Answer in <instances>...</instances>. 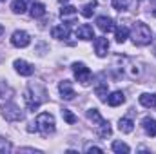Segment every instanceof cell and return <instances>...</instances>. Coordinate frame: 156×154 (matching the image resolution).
<instances>
[{"instance_id":"obj_10","label":"cell","mask_w":156,"mask_h":154,"mask_svg":"<svg viewBox=\"0 0 156 154\" xmlns=\"http://www.w3.org/2000/svg\"><path fill=\"white\" fill-rule=\"evenodd\" d=\"M107 51H109V40L105 38V37H98V38H94V53H96L100 58L105 56Z\"/></svg>"},{"instance_id":"obj_7","label":"cell","mask_w":156,"mask_h":154,"mask_svg":"<svg viewBox=\"0 0 156 154\" xmlns=\"http://www.w3.org/2000/svg\"><path fill=\"white\" fill-rule=\"evenodd\" d=\"M29 42H31V38H29V35L26 33V31H15L13 35H11V44L15 45V47H27L29 45Z\"/></svg>"},{"instance_id":"obj_14","label":"cell","mask_w":156,"mask_h":154,"mask_svg":"<svg viewBox=\"0 0 156 154\" xmlns=\"http://www.w3.org/2000/svg\"><path fill=\"white\" fill-rule=\"evenodd\" d=\"M69 26H64V24H60V26H55L53 29H51V37L56 40H66L69 38Z\"/></svg>"},{"instance_id":"obj_22","label":"cell","mask_w":156,"mask_h":154,"mask_svg":"<svg viewBox=\"0 0 156 154\" xmlns=\"http://www.w3.org/2000/svg\"><path fill=\"white\" fill-rule=\"evenodd\" d=\"M11 11H13L15 15H22V13H26V0H13V4H11Z\"/></svg>"},{"instance_id":"obj_9","label":"cell","mask_w":156,"mask_h":154,"mask_svg":"<svg viewBox=\"0 0 156 154\" xmlns=\"http://www.w3.org/2000/svg\"><path fill=\"white\" fill-rule=\"evenodd\" d=\"M15 71L18 73V75H22V76H31L33 73H35V67L31 65V64H27L26 60H15Z\"/></svg>"},{"instance_id":"obj_17","label":"cell","mask_w":156,"mask_h":154,"mask_svg":"<svg viewBox=\"0 0 156 154\" xmlns=\"http://www.w3.org/2000/svg\"><path fill=\"white\" fill-rule=\"evenodd\" d=\"M111 107H118V105H122L123 102H125V94L122 93V91H115L113 94H109L107 96V100H105Z\"/></svg>"},{"instance_id":"obj_4","label":"cell","mask_w":156,"mask_h":154,"mask_svg":"<svg viewBox=\"0 0 156 154\" xmlns=\"http://www.w3.org/2000/svg\"><path fill=\"white\" fill-rule=\"evenodd\" d=\"M118 64H120V69H122L129 78H138L140 69H138V65H136L134 60H131V58H127V56H118Z\"/></svg>"},{"instance_id":"obj_20","label":"cell","mask_w":156,"mask_h":154,"mask_svg":"<svg viewBox=\"0 0 156 154\" xmlns=\"http://www.w3.org/2000/svg\"><path fill=\"white\" fill-rule=\"evenodd\" d=\"M118 129H120L122 132L129 134V132H133V129H134V123H133V120H129V118H122V120L118 121Z\"/></svg>"},{"instance_id":"obj_29","label":"cell","mask_w":156,"mask_h":154,"mask_svg":"<svg viewBox=\"0 0 156 154\" xmlns=\"http://www.w3.org/2000/svg\"><path fill=\"white\" fill-rule=\"evenodd\" d=\"M87 152H104L100 147H87Z\"/></svg>"},{"instance_id":"obj_31","label":"cell","mask_w":156,"mask_h":154,"mask_svg":"<svg viewBox=\"0 0 156 154\" xmlns=\"http://www.w3.org/2000/svg\"><path fill=\"white\" fill-rule=\"evenodd\" d=\"M58 2H60V4H66V2H69V0H58Z\"/></svg>"},{"instance_id":"obj_1","label":"cell","mask_w":156,"mask_h":154,"mask_svg":"<svg viewBox=\"0 0 156 154\" xmlns=\"http://www.w3.org/2000/svg\"><path fill=\"white\" fill-rule=\"evenodd\" d=\"M33 125H35V127H29V129H27L29 132L38 131L42 136H49V134L55 132V118H53L51 113H40V114L37 116V120H35Z\"/></svg>"},{"instance_id":"obj_21","label":"cell","mask_w":156,"mask_h":154,"mask_svg":"<svg viewBox=\"0 0 156 154\" xmlns=\"http://www.w3.org/2000/svg\"><path fill=\"white\" fill-rule=\"evenodd\" d=\"M94 93H96V96H98L102 102H105V100H107V98H105V96H107V82L100 80V83L94 87Z\"/></svg>"},{"instance_id":"obj_33","label":"cell","mask_w":156,"mask_h":154,"mask_svg":"<svg viewBox=\"0 0 156 154\" xmlns=\"http://www.w3.org/2000/svg\"><path fill=\"white\" fill-rule=\"evenodd\" d=\"M154 56H156V53H154Z\"/></svg>"},{"instance_id":"obj_5","label":"cell","mask_w":156,"mask_h":154,"mask_svg":"<svg viewBox=\"0 0 156 154\" xmlns=\"http://www.w3.org/2000/svg\"><path fill=\"white\" fill-rule=\"evenodd\" d=\"M73 73H75V78H76L82 85H87L91 82V78H93L91 69L85 67V64H82V62H75L73 64Z\"/></svg>"},{"instance_id":"obj_16","label":"cell","mask_w":156,"mask_h":154,"mask_svg":"<svg viewBox=\"0 0 156 154\" xmlns=\"http://www.w3.org/2000/svg\"><path fill=\"white\" fill-rule=\"evenodd\" d=\"M142 125H144V131L147 136H156V120L151 116H145L142 120Z\"/></svg>"},{"instance_id":"obj_28","label":"cell","mask_w":156,"mask_h":154,"mask_svg":"<svg viewBox=\"0 0 156 154\" xmlns=\"http://www.w3.org/2000/svg\"><path fill=\"white\" fill-rule=\"evenodd\" d=\"M11 149V145L5 142V140H0V152H5V151H9Z\"/></svg>"},{"instance_id":"obj_2","label":"cell","mask_w":156,"mask_h":154,"mask_svg":"<svg viewBox=\"0 0 156 154\" xmlns=\"http://www.w3.org/2000/svg\"><path fill=\"white\" fill-rule=\"evenodd\" d=\"M133 42L134 45H149L151 40H153V33H151V27L144 22H136L133 26Z\"/></svg>"},{"instance_id":"obj_19","label":"cell","mask_w":156,"mask_h":154,"mask_svg":"<svg viewBox=\"0 0 156 154\" xmlns=\"http://www.w3.org/2000/svg\"><path fill=\"white\" fill-rule=\"evenodd\" d=\"M140 103H142L144 107H147V109L156 107V94H149V93L140 94Z\"/></svg>"},{"instance_id":"obj_32","label":"cell","mask_w":156,"mask_h":154,"mask_svg":"<svg viewBox=\"0 0 156 154\" xmlns=\"http://www.w3.org/2000/svg\"><path fill=\"white\" fill-rule=\"evenodd\" d=\"M153 16H156V9H154V11H153Z\"/></svg>"},{"instance_id":"obj_26","label":"cell","mask_w":156,"mask_h":154,"mask_svg":"<svg viewBox=\"0 0 156 154\" xmlns=\"http://www.w3.org/2000/svg\"><path fill=\"white\" fill-rule=\"evenodd\" d=\"M113 7L116 11H125L129 7V0H113Z\"/></svg>"},{"instance_id":"obj_13","label":"cell","mask_w":156,"mask_h":154,"mask_svg":"<svg viewBox=\"0 0 156 154\" xmlns=\"http://www.w3.org/2000/svg\"><path fill=\"white\" fill-rule=\"evenodd\" d=\"M11 96H13V89H11L5 82L0 80V105L4 107L5 103H9V102H11Z\"/></svg>"},{"instance_id":"obj_25","label":"cell","mask_w":156,"mask_h":154,"mask_svg":"<svg viewBox=\"0 0 156 154\" xmlns=\"http://www.w3.org/2000/svg\"><path fill=\"white\" fill-rule=\"evenodd\" d=\"M113 151L115 152H118V154H127V152H131V149H129V145L127 143H123V142H115L113 143Z\"/></svg>"},{"instance_id":"obj_8","label":"cell","mask_w":156,"mask_h":154,"mask_svg":"<svg viewBox=\"0 0 156 154\" xmlns=\"http://www.w3.org/2000/svg\"><path fill=\"white\" fill-rule=\"evenodd\" d=\"M58 91H60V94H62L64 100H73V98L76 96V93H75V89H73V83H71L69 80H62V82L58 83Z\"/></svg>"},{"instance_id":"obj_23","label":"cell","mask_w":156,"mask_h":154,"mask_svg":"<svg viewBox=\"0 0 156 154\" xmlns=\"http://www.w3.org/2000/svg\"><path fill=\"white\" fill-rule=\"evenodd\" d=\"M127 37H129V27L127 26H122V27L116 29V42L118 44H123L127 40Z\"/></svg>"},{"instance_id":"obj_24","label":"cell","mask_w":156,"mask_h":154,"mask_svg":"<svg viewBox=\"0 0 156 154\" xmlns=\"http://www.w3.org/2000/svg\"><path fill=\"white\" fill-rule=\"evenodd\" d=\"M94 7H96V2H94V0H93V2H89V4H85V5L82 7V16L91 18V16H93V13H94Z\"/></svg>"},{"instance_id":"obj_12","label":"cell","mask_w":156,"mask_h":154,"mask_svg":"<svg viewBox=\"0 0 156 154\" xmlns=\"http://www.w3.org/2000/svg\"><path fill=\"white\" fill-rule=\"evenodd\" d=\"M76 7H73V5H64L62 9H60V16H62V20L64 22H69V24H73L75 20H76Z\"/></svg>"},{"instance_id":"obj_18","label":"cell","mask_w":156,"mask_h":154,"mask_svg":"<svg viewBox=\"0 0 156 154\" xmlns=\"http://www.w3.org/2000/svg\"><path fill=\"white\" fill-rule=\"evenodd\" d=\"M29 15H31L33 18L44 16V15H45V5H44L42 2H33V4H31V9H29Z\"/></svg>"},{"instance_id":"obj_11","label":"cell","mask_w":156,"mask_h":154,"mask_svg":"<svg viewBox=\"0 0 156 154\" xmlns=\"http://www.w3.org/2000/svg\"><path fill=\"white\" fill-rule=\"evenodd\" d=\"M96 26H98V29H100L102 33H111V31H115V22H113V18H109V16H98V18H96Z\"/></svg>"},{"instance_id":"obj_3","label":"cell","mask_w":156,"mask_h":154,"mask_svg":"<svg viewBox=\"0 0 156 154\" xmlns=\"http://www.w3.org/2000/svg\"><path fill=\"white\" fill-rule=\"evenodd\" d=\"M87 118L93 121V125L96 127V134L100 136V138H107V136H111V125H109V121H105L100 113H98V109H89L87 111Z\"/></svg>"},{"instance_id":"obj_15","label":"cell","mask_w":156,"mask_h":154,"mask_svg":"<svg viewBox=\"0 0 156 154\" xmlns=\"http://www.w3.org/2000/svg\"><path fill=\"white\" fill-rule=\"evenodd\" d=\"M76 37L82 40H93L94 38V31H93V26L89 24H82L76 29Z\"/></svg>"},{"instance_id":"obj_6","label":"cell","mask_w":156,"mask_h":154,"mask_svg":"<svg viewBox=\"0 0 156 154\" xmlns=\"http://www.w3.org/2000/svg\"><path fill=\"white\" fill-rule=\"evenodd\" d=\"M4 118L7 120V121H20L24 114H22V111L18 109V105H15V103H5L4 105Z\"/></svg>"},{"instance_id":"obj_27","label":"cell","mask_w":156,"mask_h":154,"mask_svg":"<svg viewBox=\"0 0 156 154\" xmlns=\"http://www.w3.org/2000/svg\"><path fill=\"white\" fill-rule=\"evenodd\" d=\"M62 116H64V120H66L67 123H71V125H73V123H76V116L73 114L69 109H62Z\"/></svg>"},{"instance_id":"obj_30","label":"cell","mask_w":156,"mask_h":154,"mask_svg":"<svg viewBox=\"0 0 156 154\" xmlns=\"http://www.w3.org/2000/svg\"><path fill=\"white\" fill-rule=\"evenodd\" d=\"M2 33H4V26H0V35H2Z\"/></svg>"}]
</instances>
